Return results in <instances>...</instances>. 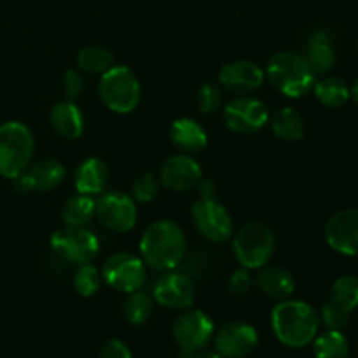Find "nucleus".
Returning <instances> with one entry per match:
<instances>
[{"label":"nucleus","mask_w":358,"mask_h":358,"mask_svg":"<svg viewBox=\"0 0 358 358\" xmlns=\"http://www.w3.org/2000/svg\"><path fill=\"white\" fill-rule=\"evenodd\" d=\"M140 259L154 271H171L184 262L187 236L175 220L159 219L145 227L138 241Z\"/></svg>","instance_id":"obj_1"},{"label":"nucleus","mask_w":358,"mask_h":358,"mask_svg":"<svg viewBox=\"0 0 358 358\" xmlns=\"http://www.w3.org/2000/svg\"><path fill=\"white\" fill-rule=\"evenodd\" d=\"M271 329L282 345L304 348L318 336L320 315L311 304L299 299L278 301L271 311Z\"/></svg>","instance_id":"obj_2"},{"label":"nucleus","mask_w":358,"mask_h":358,"mask_svg":"<svg viewBox=\"0 0 358 358\" xmlns=\"http://www.w3.org/2000/svg\"><path fill=\"white\" fill-rule=\"evenodd\" d=\"M266 79L287 98H303L313 90L317 73L304 55L296 51H278L266 65Z\"/></svg>","instance_id":"obj_3"},{"label":"nucleus","mask_w":358,"mask_h":358,"mask_svg":"<svg viewBox=\"0 0 358 358\" xmlns=\"http://www.w3.org/2000/svg\"><path fill=\"white\" fill-rule=\"evenodd\" d=\"M231 240L234 259L248 271L268 266L275 255L276 236L271 227L261 220L243 224L236 233H233Z\"/></svg>","instance_id":"obj_4"},{"label":"nucleus","mask_w":358,"mask_h":358,"mask_svg":"<svg viewBox=\"0 0 358 358\" xmlns=\"http://www.w3.org/2000/svg\"><path fill=\"white\" fill-rule=\"evenodd\" d=\"M35 154V136L21 121L0 124V177L14 180L31 164Z\"/></svg>","instance_id":"obj_5"},{"label":"nucleus","mask_w":358,"mask_h":358,"mask_svg":"<svg viewBox=\"0 0 358 358\" xmlns=\"http://www.w3.org/2000/svg\"><path fill=\"white\" fill-rule=\"evenodd\" d=\"M98 94L114 114H131L142 101V84L128 65H114L100 76Z\"/></svg>","instance_id":"obj_6"},{"label":"nucleus","mask_w":358,"mask_h":358,"mask_svg":"<svg viewBox=\"0 0 358 358\" xmlns=\"http://www.w3.org/2000/svg\"><path fill=\"white\" fill-rule=\"evenodd\" d=\"M52 254L72 266L93 262L100 252V238L86 226H65L55 231L49 240Z\"/></svg>","instance_id":"obj_7"},{"label":"nucleus","mask_w":358,"mask_h":358,"mask_svg":"<svg viewBox=\"0 0 358 358\" xmlns=\"http://www.w3.org/2000/svg\"><path fill=\"white\" fill-rule=\"evenodd\" d=\"M101 278L112 290L128 296L145 287L147 266L140 255L131 252H115L103 262Z\"/></svg>","instance_id":"obj_8"},{"label":"nucleus","mask_w":358,"mask_h":358,"mask_svg":"<svg viewBox=\"0 0 358 358\" xmlns=\"http://www.w3.org/2000/svg\"><path fill=\"white\" fill-rule=\"evenodd\" d=\"M94 217L112 233H129L138 220V206L121 191H103L94 199Z\"/></svg>","instance_id":"obj_9"},{"label":"nucleus","mask_w":358,"mask_h":358,"mask_svg":"<svg viewBox=\"0 0 358 358\" xmlns=\"http://www.w3.org/2000/svg\"><path fill=\"white\" fill-rule=\"evenodd\" d=\"M191 213L196 229L206 240L212 243H224V241L231 240L234 233L233 217L226 205L217 199V196L198 198V201L192 205Z\"/></svg>","instance_id":"obj_10"},{"label":"nucleus","mask_w":358,"mask_h":358,"mask_svg":"<svg viewBox=\"0 0 358 358\" xmlns=\"http://www.w3.org/2000/svg\"><path fill=\"white\" fill-rule=\"evenodd\" d=\"M171 336L182 352H201L215 336V324L205 311L187 308L175 318Z\"/></svg>","instance_id":"obj_11"},{"label":"nucleus","mask_w":358,"mask_h":358,"mask_svg":"<svg viewBox=\"0 0 358 358\" xmlns=\"http://www.w3.org/2000/svg\"><path fill=\"white\" fill-rule=\"evenodd\" d=\"M269 117L271 114L268 105L250 94L236 96L222 110L226 128L238 135H252L261 131L266 124H269Z\"/></svg>","instance_id":"obj_12"},{"label":"nucleus","mask_w":358,"mask_h":358,"mask_svg":"<svg viewBox=\"0 0 358 358\" xmlns=\"http://www.w3.org/2000/svg\"><path fill=\"white\" fill-rule=\"evenodd\" d=\"M152 299L168 310L184 311L192 308L196 301V285L187 273L163 271L152 285Z\"/></svg>","instance_id":"obj_13"},{"label":"nucleus","mask_w":358,"mask_h":358,"mask_svg":"<svg viewBox=\"0 0 358 358\" xmlns=\"http://www.w3.org/2000/svg\"><path fill=\"white\" fill-rule=\"evenodd\" d=\"M66 170L62 161L45 157V159L31 163L20 177L13 180V187L20 194L30 192H49L58 189L65 182Z\"/></svg>","instance_id":"obj_14"},{"label":"nucleus","mask_w":358,"mask_h":358,"mask_svg":"<svg viewBox=\"0 0 358 358\" xmlns=\"http://www.w3.org/2000/svg\"><path fill=\"white\" fill-rule=\"evenodd\" d=\"M215 352L224 358H245L259 345V332L247 322H227L215 332Z\"/></svg>","instance_id":"obj_15"},{"label":"nucleus","mask_w":358,"mask_h":358,"mask_svg":"<svg viewBox=\"0 0 358 358\" xmlns=\"http://www.w3.org/2000/svg\"><path fill=\"white\" fill-rule=\"evenodd\" d=\"M161 185L175 192L192 191L203 178V168L191 154L178 152L170 156L161 164L159 175Z\"/></svg>","instance_id":"obj_16"},{"label":"nucleus","mask_w":358,"mask_h":358,"mask_svg":"<svg viewBox=\"0 0 358 358\" xmlns=\"http://www.w3.org/2000/svg\"><path fill=\"white\" fill-rule=\"evenodd\" d=\"M264 80V69L250 59H234V62L226 63L219 72L220 86L240 96L259 91Z\"/></svg>","instance_id":"obj_17"},{"label":"nucleus","mask_w":358,"mask_h":358,"mask_svg":"<svg viewBox=\"0 0 358 358\" xmlns=\"http://www.w3.org/2000/svg\"><path fill=\"white\" fill-rule=\"evenodd\" d=\"M325 240L338 254L358 257V210L336 212L325 224Z\"/></svg>","instance_id":"obj_18"},{"label":"nucleus","mask_w":358,"mask_h":358,"mask_svg":"<svg viewBox=\"0 0 358 358\" xmlns=\"http://www.w3.org/2000/svg\"><path fill=\"white\" fill-rule=\"evenodd\" d=\"M110 180V168L101 157L91 156L80 161L73 175V187L77 192L87 196H98L107 191Z\"/></svg>","instance_id":"obj_19"},{"label":"nucleus","mask_w":358,"mask_h":358,"mask_svg":"<svg viewBox=\"0 0 358 358\" xmlns=\"http://www.w3.org/2000/svg\"><path fill=\"white\" fill-rule=\"evenodd\" d=\"M51 128L65 140H77L83 136L86 119L77 101L62 100L56 101L49 110Z\"/></svg>","instance_id":"obj_20"},{"label":"nucleus","mask_w":358,"mask_h":358,"mask_svg":"<svg viewBox=\"0 0 358 358\" xmlns=\"http://www.w3.org/2000/svg\"><path fill=\"white\" fill-rule=\"evenodd\" d=\"M170 140L178 152L194 156L208 145V133L196 119L178 117L170 126Z\"/></svg>","instance_id":"obj_21"},{"label":"nucleus","mask_w":358,"mask_h":358,"mask_svg":"<svg viewBox=\"0 0 358 358\" xmlns=\"http://www.w3.org/2000/svg\"><path fill=\"white\" fill-rule=\"evenodd\" d=\"M255 285L266 297L275 301H285L296 292V278L282 266H264L259 269Z\"/></svg>","instance_id":"obj_22"},{"label":"nucleus","mask_w":358,"mask_h":358,"mask_svg":"<svg viewBox=\"0 0 358 358\" xmlns=\"http://www.w3.org/2000/svg\"><path fill=\"white\" fill-rule=\"evenodd\" d=\"M304 58L308 59L310 66L313 69V72L320 73H329L336 65V51L334 45H332L331 35L324 30H318L311 35V38L308 41L306 55Z\"/></svg>","instance_id":"obj_23"},{"label":"nucleus","mask_w":358,"mask_h":358,"mask_svg":"<svg viewBox=\"0 0 358 358\" xmlns=\"http://www.w3.org/2000/svg\"><path fill=\"white\" fill-rule=\"evenodd\" d=\"M269 126L276 138L283 140V142H297L303 138L304 131H306L303 114L292 107H282L280 110H276V114L269 117Z\"/></svg>","instance_id":"obj_24"},{"label":"nucleus","mask_w":358,"mask_h":358,"mask_svg":"<svg viewBox=\"0 0 358 358\" xmlns=\"http://www.w3.org/2000/svg\"><path fill=\"white\" fill-rule=\"evenodd\" d=\"M115 65L114 52L103 45H87L77 52L76 66L83 73L91 76H101L107 72L110 66Z\"/></svg>","instance_id":"obj_25"},{"label":"nucleus","mask_w":358,"mask_h":358,"mask_svg":"<svg viewBox=\"0 0 358 358\" xmlns=\"http://www.w3.org/2000/svg\"><path fill=\"white\" fill-rule=\"evenodd\" d=\"M311 91L317 100L329 108H339L350 100V87L341 77H324L320 80H315Z\"/></svg>","instance_id":"obj_26"},{"label":"nucleus","mask_w":358,"mask_h":358,"mask_svg":"<svg viewBox=\"0 0 358 358\" xmlns=\"http://www.w3.org/2000/svg\"><path fill=\"white\" fill-rule=\"evenodd\" d=\"M94 217V198L87 194L70 196L62 206V220L65 226H87Z\"/></svg>","instance_id":"obj_27"},{"label":"nucleus","mask_w":358,"mask_h":358,"mask_svg":"<svg viewBox=\"0 0 358 358\" xmlns=\"http://www.w3.org/2000/svg\"><path fill=\"white\" fill-rule=\"evenodd\" d=\"M152 296L143 292V289L128 294L124 304H122V317L133 327H142L152 315Z\"/></svg>","instance_id":"obj_28"},{"label":"nucleus","mask_w":358,"mask_h":358,"mask_svg":"<svg viewBox=\"0 0 358 358\" xmlns=\"http://www.w3.org/2000/svg\"><path fill=\"white\" fill-rule=\"evenodd\" d=\"M315 358H348L350 343L343 331H329L317 336L313 341Z\"/></svg>","instance_id":"obj_29"},{"label":"nucleus","mask_w":358,"mask_h":358,"mask_svg":"<svg viewBox=\"0 0 358 358\" xmlns=\"http://www.w3.org/2000/svg\"><path fill=\"white\" fill-rule=\"evenodd\" d=\"M329 301L338 304L343 310L353 311L358 308V278L353 275H343L332 283Z\"/></svg>","instance_id":"obj_30"},{"label":"nucleus","mask_w":358,"mask_h":358,"mask_svg":"<svg viewBox=\"0 0 358 358\" xmlns=\"http://www.w3.org/2000/svg\"><path fill=\"white\" fill-rule=\"evenodd\" d=\"M101 283H103V278L96 266H93L91 262L77 266L76 275H73V289L80 297L96 296L101 289Z\"/></svg>","instance_id":"obj_31"},{"label":"nucleus","mask_w":358,"mask_h":358,"mask_svg":"<svg viewBox=\"0 0 358 358\" xmlns=\"http://www.w3.org/2000/svg\"><path fill=\"white\" fill-rule=\"evenodd\" d=\"M161 182L154 173H142L131 185V198L136 203H152L159 194Z\"/></svg>","instance_id":"obj_32"},{"label":"nucleus","mask_w":358,"mask_h":358,"mask_svg":"<svg viewBox=\"0 0 358 358\" xmlns=\"http://www.w3.org/2000/svg\"><path fill=\"white\" fill-rule=\"evenodd\" d=\"M222 91L212 83L201 84L196 93V107L201 114H215L222 108Z\"/></svg>","instance_id":"obj_33"},{"label":"nucleus","mask_w":358,"mask_h":358,"mask_svg":"<svg viewBox=\"0 0 358 358\" xmlns=\"http://www.w3.org/2000/svg\"><path fill=\"white\" fill-rule=\"evenodd\" d=\"M350 320H352V313L339 308L338 304L327 301L322 306L320 322H324V325L329 331H345L350 325Z\"/></svg>","instance_id":"obj_34"},{"label":"nucleus","mask_w":358,"mask_h":358,"mask_svg":"<svg viewBox=\"0 0 358 358\" xmlns=\"http://www.w3.org/2000/svg\"><path fill=\"white\" fill-rule=\"evenodd\" d=\"M255 285V278L245 268L236 269L227 278V292L234 297H247Z\"/></svg>","instance_id":"obj_35"},{"label":"nucleus","mask_w":358,"mask_h":358,"mask_svg":"<svg viewBox=\"0 0 358 358\" xmlns=\"http://www.w3.org/2000/svg\"><path fill=\"white\" fill-rule=\"evenodd\" d=\"M84 87H86V80H84L83 72L79 69H70L63 73L62 93L65 100L76 101L84 93Z\"/></svg>","instance_id":"obj_36"},{"label":"nucleus","mask_w":358,"mask_h":358,"mask_svg":"<svg viewBox=\"0 0 358 358\" xmlns=\"http://www.w3.org/2000/svg\"><path fill=\"white\" fill-rule=\"evenodd\" d=\"M100 358H133L131 350L121 339H108L100 350Z\"/></svg>","instance_id":"obj_37"},{"label":"nucleus","mask_w":358,"mask_h":358,"mask_svg":"<svg viewBox=\"0 0 358 358\" xmlns=\"http://www.w3.org/2000/svg\"><path fill=\"white\" fill-rule=\"evenodd\" d=\"M196 187H198L199 198H210V196H215V191H217L215 184H213V182L210 180V178L203 177L201 182H199V184L196 185Z\"/></svg>","instance_id":"obj_38"},{"label":"nucleus","mask_w":358,"mask_h":358,"mask_svg":"<svg viewBox=\"0 0 358 358\" xmlns=\"http://www.w3.org/2000/svg\"><path fill=\"white\" fill-rule=\"evenodd\" d=\"M194 358H224V357H220L217 352H203L201 350V352H199Z\"/></svg>","instance_id":"obj_39"},{"label":"nucleus","mask_w":358,"mask_h":358,"mask_svg":"<svg viewBox=\"0 0 358 358\" xmlns=\"http://www.w3.org/2000/svg\"><path fill=\"white\" fill-rule=\"evenodd\" d=\"M350 98H353V101L358 105V79L353 84V87H350Z\"/></svg>","instance_id":"obj_40"},{"label":"nucleus","mask_w":358,"mask_h":358,"mask_svg":"<svg viewBox=\"0 0 358 358\" xmlns=\"http://www.w3.org/2000/svg\"><path fill=\"white\" fill-rule=\"evenodd\" d=\"M357 51H358V44H357Z\"/></svg>","instance_id":"obj_41"}]
</instances>
